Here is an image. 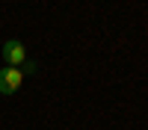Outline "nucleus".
<instances>
[{
  "label": "nucleus",
  "mask_w": 148,
  "mask_h": 130,
  "mask_svg": "<svg viewBox=\"0 0 148 130\" xmlns=\"http://www.w3.org/2000/svg\"><path fill=\"white\" fill-rule=\"evenodd\" d=\"M21 83H24V71L21 68H0V95H12V92H18L21 89Z\"/></svg>",
  "instance_id": "nucleus-1"
},
{
  "label": "nucleus",
  "mask_w": 148,
  "mask_h": 130,
  "mask_svg": "<svg viewBox=\"0 0 148 130\" xmlns=\"http://www.w3.org/2000/svg\"><path fill=\"white\" fill-rule=\"evenodd\" d=\"M3 59H6L12 68H21V65H24V59H27V50H24V44H21L18 39H9V42L3 44Z\"/></svg>",
  "instance_id": "nucleus-2"
}]
</instances>
